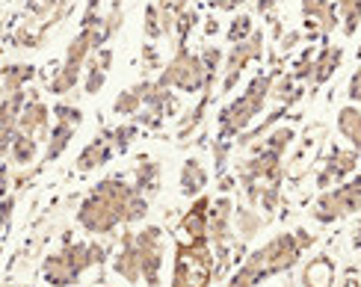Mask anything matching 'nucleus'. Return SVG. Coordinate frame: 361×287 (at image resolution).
<instances>
[{
	"mask_svg": "<svg viewBox=\"0 0 361 287\" xmlns=\"http://www.w3.org/2000/svg\"><path fill=\"white\" fill-rule=\"evenodd\" d=\"M273 80H276V74H267V71L252 74V78L246 80V86H243V92L222 107L216 140H234V137H240V133H246L252 128L255 118L267 110L269 92H273Z\"/></svg>",
	"mask_w": 361,
	"mask_h": 287,
	"instance_id": "1",
	"label": "nucleus"
},
{
	"mask_svg": "<svg viewBox=\"0 0 361 287\" xmlns=\"http://www.w3.org/2000/svg\"><path fill=\"white\" fill-rule=\"evenodd\" d=\"M216 279V255L210 243L175 240L172 287H210Z\"/></svg>",
	"mask_w": 361,
	"mask_h": 287,
	"instance_id": "2",
	"label": "nucleus"
},
{
	"mask_svg": "<svg viewBox=\"0 0 361 287\" xmlns=\"http://www.w3.org/2000/svg\"><path fill=\"white\" fill-rule=\"evenodd\" d=\"M92 252H89V243H74V240H66L63 249L51 252L42 264V279L51 287H74L80 281V276L86 269H92Z\"/></svg>",
	"mask_w": 361,
	"mask_h": 287,
	"instance_id": "3",
	"label": "nucleus"
},
{
	"mask_svg": "<svg viewBox=\"0 0 361 287\" xmlns=\"http://www.w3.org/2000/svg\"><path fill=\"white\" fill-rule=\"evenodd\" d=\"M157 83L166 86V89H175V92H184V95H204L207 74H204V66H202V56L195 51H190L187 44L178 48L175 56L163 66Z\"/></svg>",
	"mask_w": 361,
	"mask_h": 287,
	"instance_id": "4",
	"label": "nucleus"
},
{
	"mask_svg": "<svg viewBox=\"0 0 361 287\" xmlns=\"http://www.w3.org/2000/svg\"><path fill=\"white\" fill-rule=\"evenodd\" d=\"M264 30L261 27H255L252 30V36L246 42H237L231 44L228 51H225V63H222V83H219V95H231L237 83L243 80V71L252 66V63H258V59L264 56Z\"/></svg>",
	"mask_w": 361,
	"mask_h": 287,
	"instance_id": "5",
	"label": "nucleus"
},
{
	"mask_svg": "<svg viewBox=\"0 0 361 287\" xmlns=\"http://www.w3.org/2000/svg\"><path fill=\"white\" fill-rule=\"evenodd\" d=\"M133 243H137V255L142 264V281L148 287H160L163 267H166V252H169L166 231H163L160 225H142V228L133 234Z\"/></svg>",
	"mask_w": 361,
	"mask_h": 287,
	"instance_id": "6",
	"label": "nucleus"
},
{
	"mask_svg": "<svg viewBox=\"0 0 361 287\" xmlns=\"http://www.w3.org/2000/svg\"><path fill=\"white\" fill-rule=\"evenodd\" d=\"M355 214H361V199L350 190L347 181L332 187V190H320V195L311 204V219H317L323 225L355 216Z\"/></svg>",
	"mask_w": 361,
	"mask_h": 287,
	"instance_id": "7",
	"label": "nucleus"
},
{
	"mask_svg": "<svg viewBox=\"0 0 361 287\" xmlns=\"http://www.w3.org/2000/svg\"><path fill=\"white\" fill-rule=\"evenodd\" d=\"M258 255L264 261V276L273 279V276H281V273H290V269L299 264V258H302V246H299L293 231H281L273 240H267V246H261Z\"/></svg>",
	"mask_w": 361,
	"mask_h": 287,
	"instance_id": "8",
	"label": "nucleus"
},
{
	"mask_svg": "<svg viewBox=\"0 0 361 287\" xmlns=\"http://www.w3.org/2000/svg\"><path fill=\"white\" fill-rule=\"evenodd\" d=\"M78 225L89 237H107L122 225V216H118V210L110 202H104L101 195L89 190V195L78 207Z\"/></svg>",
	"mask_w": 361,
	"mask_h": 287,
	"instance_id": "9",
	"label": "nucleus"
},
{
	"mask_svg": "<svg viewBox=\"0 0 361 287\" xmlns=\"http://www.w3.org/2000/svg\"><path fill=\"white\" fill-rule=\"evenodd\" d=\"M358 157L361 154L353 148H332L326 163H323V169L317 172V178H314L317 190H332V187L343 184L347 178H353L358 172Z\"/></svg>",
	"mask_w": 361,
	"mask_h": 287,
	"instance_id": "10",
	"label": "nucleus"
},
{
	"mask_svg": "<svg viewBox=\"0 0 361 287\" xmlns=\"http://www.w3.org/2000/svg\"><path fill=\"white\" fill-rule=\"evenodd\" d=\"M27 104H24V110H21V118H18V130L27 133V137H33V140H48V133H51V107L44 104L36 92H27Z\"/></svg>",
	"mask_w": 361,
	"mask_h": 287,
	"instance_id": "11",
	"label": "nucleus"
},
{
	"mask_svg": "<svg viewBox=\"0 0 361 287\" xmlns=\"http://www.w3.org/2000/svg\"><path fill=\"white\" fill-rule=\"evenodd\" d=\"M234 199L231 195H219L210 204V219H207V243L210 246H222L231 237V222H234Z\"/></svg>",
	"mask_w": 361,
	"mask_h": 287,
	"instance_id": "12",
	"label": "nucleus"
},
{
	"mask_svg": "<svg viewBox=\"0 0 361 287\" xmlns=\"http://www.w3.org/2000/svg\"><path fill=\"white\" fill-rule=\"evenodd\" d=\"M210 204H214V199H210L207 193L195 195L192 204L187 207L184 219H180V231L187 234V240H192V243H207V219H210Z\"/></svg>",
	"mask_w": 361,
	"mask_h": 287,
	"instance_id": "13",
	"label": "nucleus"
},
{
	"mask_svg": "<svg viewBox=\"0 0 361 287\" xmlns=\"http://www.w3.org/2000/svg\"><path fill=\"white\" fill-rule=\"evenodd\" d=\"M113 154H116V148H113V140H110V130H101L95 140H89V145H83L74 169H80V172L104 169V166L113 160Z\"/></svg>",
	"mask_w": 361,
	"mask_h": 287,
	"instance_id": "14",
	"label": "nucleus"
},
{
	"mask_svg": "<svg viewBox=\"0 0 361 287\" xmlns=\"http://www.w3.org/2000/svg\"><path fill=\"white\" fill-rule=\"evenodd\" d=\"M113 273L118 279H125V284H140L142 281V264H140L137 243H133L130 231L122 237V246H118L116 258H113Z\"/></svg>",
	"mask_w": 361,
	"mask_h": 287,
	"instance_id": "15",
	"label": "nucleus"
},
{
	"mask_svg": "<svg viewBox=\"0 0 361 287\" xmlns=\"http://www.w3.org/2000/svg\"><path fill=\"white\" fill-rule=\"evenodd\" d=\"M343 63V48L341 44H323V48L317 51V56H314V68H311V78H308V86L317 92V89L323 83H329L335 78V71L341 68Z\"/></svg>",
	"mask_w": 361,
	"mask_h": 287,
	"instance_id": "16",
	"label": "nucleus"
},
{
	"mask_svg": "<svg viewBox=\"0 0 361 287\" xmlns=\"http://www.w3.org/2000/svg\"><path fill=\"white\" fill-rule=\"evenodd\" d=\"M92 193H95V195H101L104 202H110V204L118 210V216H122V214H125V207H128V202L133 199V193H137V187L128 184L125 178L110 175V178L98 181V184L92 187Z\"/></svg>",
	"mask_w": 361,
	"mask_h": 287,
	"instance_id": "17",
	"label": "nucleus"
},
{
	"mask_svg": "<svg viewBox=\"0 0 361 287\" xmlns=\"http://www.w3.org/2000/svg\"><path fill=\"white\" fill-rule=\"evenodd\" d=\"M207 166L199 160V157H187L184 166H180V178H178V187H180V195H187V199H195V195H202L204 187H207Z\"/></svg>",
	"mask_w": 361,
	"mask_h": 287,
	"instance_id": "18",
	"label": "nucleus"
},
{
	"mask_svg": "<svg viewBox=\"0 0 361 287\" xmlns=\"http://www.w3.org/2000/svg\"><path fill=\"white\" fill-rule=\"evenodd\" d=\"M335 125H338V137L361 154V107L358 104H343L338 110Z\"/></svg>",
	"mask_w": 361,
	"mask_h": 287,
	"instance_id": "19",
	"label": "nucleus"
},
{
	"mask_svg": "<svg viewBox=\"0 0 361 287\" xmlns=\"http://www.w3.org/2000/svg\"><path fill=\"white\" fill-rule=\"evenodd\" d=\"M338 269L329 255H314L302 267V287H335Z\"/></svg>",
	"mask_w": 361,
	"mask_h": 287,
	"instance_id": "20",
	"label": "nucleus"
},
{
	"mask_svg": "<svg viewBox=\"0 0 361 287\" xmlns=\"http://www.w3.org/2000/svg\"><path fill=\"white\" fill-rule=\"evenodd\" d=\"M160 178H163V172H160L157 160L140 157L137 166H133V187H137L142 195H148V199H152V195L160 190Z\"/></svg>",
	"mask_w": 361,
	"mask_h": 287,
	"instance_id": "21",
	"label": "nucleus"
},
{
	"mask_svg": "<svg viewBox=\"0 0 361 287\" xmlns=\"http://www.w3.org/2000/svg\"><path fill=\"white\" fill-rule=\"evenodd\" d=\"M36 78V66L30 63H9L0 68V92H21L27 83H33Z\"/></svg>",
	"mask_w": 361,
	"mask_h": 287,
	"instance_id": "22",
	"label": "nucleus"
},
{
	"mask_svg": "<svg viewBox=\"0 0 361 287\" xmlns=\"http://www.w3.org/2000/svg\"><path fill=\"white\" fill-rule=\"evenodd\" d=\"M27 89L21 92H0V133L4 130H18V118L27 104Z\"/></svg>",
	"mask_w": 361,
	"mask_h": 287,
	"instance_id": "23",
	"label": "nucleus"
},
{
	"mask_svg": "<svg viewBox=\"0 0 361 287\" xmlns=\"http://www.w3.org/2000/svg\"><path fill=\"white\" fill-rule=\"evenodd\" d=\"M261 281H267L264 276V261L258 249H255L252 255H246V261L237 267V273L228 279V287H258Z\"/></svg>",
	"mask_w": 361,
	"mask_h": 287,
	"instance_id": "24",
	"label": "nucleus"
},
{
	"mask_svg": "<svg viewBox=\"0 0 361 287\" xmlns=\"http://www.w3.org/2000/svg\"><path fill=\"white\" fill-rule=\"evenodd\" d=\"M264 222H267V219L258 214V210H252V207H237V210H234L231 228H234V234L246 243V240H255V237L264 231Z\"/></svg>",
	"mask_w": 361,
	"mask_h": 287,
	"instance_id": "25",
	"label": "nucleus"
},
{
	"mask_svg": "<svg viewBox=\"0 0 361 287\" xmlns=\"http://www.w3.org/2000/svg\"><path fill=\"white\" fill-rule=\"evenodd\" d=\"M74 133H78V128L54 122V128H51V133H48V148H44V160L54 163V160L63 157V154H66V148H68L71 140H74Z\"/></svg>",
	"mask_w": 361,
	"mask_h": 287,
	"instance_id": "26",
	"label": "nucleus"
},
{
	"mask_svg": "<svg viewBox=\"0 0 361 287\" xmlns=\"http://www.w3.org/2000/svg\"><path fill=\"white\" fill-rule=\"evenodd\" d=\"M9 160L15 166H33L39 160V140L33 137H27V133H15V140H12V148H9Z\"/></svg>",
	"mask_w": 361,
	"mask_h": 287,
	"instance_id": "27",
	"label": "nucleus"
},
{
	"mask_svg": "<svg viewBox=\"0 0 361 287\" xmlns=\"http://www.w3.org/2000/svg\"><path fill=\"white\" fill-rule=\"evenodd\" d=\"M296 142V130L290 128V125H279V128H273L267 133V137L258 142L264 151H273V154H279V157H284L290 151V145Z\"/></svg>",
	"mask_w": 361,
	"mask_h": 287,
	"instance_id": "28",
	"label": "nucleus"
},
{
	"mask_svg": "<svg viewBox=\"0 0 361 287\" xmlns=\"http://www.w3.org/2000/svg\"><path fill=\"white\" fill-rule=\"evenodd\" d=\"M107 68H104L98 59H95V54L89 56V63H86V68H83V80H80V86H83V92L86 95H101V89L107 86Z\"/></svg>",
	"mask_w": 361,
	"mask_h": 287,
	"instance_id": "29",
	"label": "nucleus"
},
{
	"mask_svg": "<svg viewBox=\"0 0 361 287\" xmlns=\"http://www.w3.org/2000/svg\"><path fill=\"white\" fill-rule=\"evenodd\" d=\"M335 9L341 18V30L347 36H355L361 24V0H335Z\"/></svg>",
	"mask_w": 361,
	"mask_h": 287,
	"instance_id": "30",
	"label": "nucleus"
},
{
	"mask_svg": "<svg viewBox=\"0 0 361 287\" xmlns=\"http://www.w3.org/2000/svg\"><path fill=\"white\" fill-rule=\"evenodd\" d=\"M299 95H302V89L296 86L293 74H279V78L273 80V92H269V101H276V104H293Z\"/></svg>",
	"mask_w": 361,
	"mask_h": 287,
	"instance_id": "31",
	"label": "nucleus"
},
{
	"mask_svg": "<svg viewBox=\"0 0 361 287\" xmlns=\"http://www.w3.org/2000/svg\"><path fill=\"white\" fill-rule=\"evenodd\" d=\"M142 110V98L133 92V89H122L113 101V113L122 118H137V113Z\"/></svg>",
	"mask_w": 361,
	"mask_h": 287,
	"instance_id": "32",
	"label": "nucleus"
},
{
	"mask_svg": "<svg viewBox=\"0 0 361 287\" xmlns=\"http://www.w3.org/2000/svg\"><path fill=\"white\" fill-rule=\"evenodd\" d=\"M148 210H152V202H148V195H142L137 190V193H133V199L128 202L125 214H122V225H137V222L148 219Z\"/></svg>",
	"mask_w": 361,
	"mask_h": 287,
	"instance_id": "33",
	"label": "nucleus"
},
{
	"mask_svg": "<svg viewBox=\"0 0 361 287\" xmlns=\"http://www.w3.org/2000/svg\"><path fill=\"white\" fill-rule=\"evenodd\" d=\"M252 30H255L252 15H249V12H237L234 18H231V24H228V30H225V39H228L231 44L246 42V39L252 36Z\"/></svg>",
	"mask_w": 361,
	"mask_h": 287,
	"instance_id": "34",
	"label": "nucleus"
},
{
	"mask_svg": "<svg viewBox=\"0 0 361 287\" xmlns=\"http://www.w3.org/2000/svg\"><path fill=\"white\" fill-rule=\"evenodd\" d=\"M51 113H54V118L59 125H71V128L83 125V110L78 107V104H71V101H56L51 107Z\"/></svg>",
	"mask_w": 361,
	"mask_h": 287,
	"instance_id": "35",
	"label": "nucleus"
},
{
	"mask_svg": "<svg viewBox=\"0 0 361 287\" xmlns=\"http://www.w3.org/2000/svg\"><path fill=\"white\" fill-rule=\"evenodd\" d=\"M195 24H199V12H195L192 6L184 9V12H180L178 18H175V42H178V48H184V44H187V39L192 36Z\"/></svg>",
	"mask_w": 361,
	"mask_h": 287,
	"instance_id": "36",
	"label": "nucleus"
},
{
	"mask_svg": "<svg viewBox=\"0 0 361 287\" xmlns=\"http://www.w3.org/2000/svg\"><path fill=\"white\" fill-rule=\"evenodd\" d=\"M137 133H140V125L137 122H122L118 128L110 130V140H113V148L116 151H128L133 145V140H137Z\"/></svg>",
	"mask_w": 361,
	"mask_h": 287,
	"instance_id": "37",
	"label": "nucleus"
},
{
	"mask_svg": "<svg viewBox=\"0 0 361 287\" xmlns=\"http://www.w3.org/2000/svg\"><path fill=\"white\" fill-rule=\"evenodd\" d=\"M42 30H44V27H30V24H24V27L15 30L12 42L18 44V48H39V44L44 42V33H42Z\"/></svg>",
	"mask_w": 361,
	"mask_h": 287,
	"instance_id": "38",
	"label": "nucleus"
},
{
	"mask_svg": "<svg viewBox=\"0 0 361 287\" xmlns=\"http://www.w3.org/2000/svg\"><path fill=\"white\" fill-rule=\"evenodd\" d=\"M145 42H157V39H166L163 36V24H160V9L157 4H148L145 6Z\"/></svg>",
	"mask_w": 361,
	"mask_h": 287,
	"instance_id": "39",
	"label": "nucleus"
},
{
	"mask_svg": "<svg viewBox=\"0 0 361 287\" xmlns=\"http://www.w3.org/2000/svg\"><path fill=\"white\" fill-rule=\"evenodd\" d=\"M228 151H231L228 140H216V145H214V169H216V178L228 175Z\"/></svg>",
	"mask_w": 361,
	"mask_h": 287,
	"instance_id": "40",
	"label": "nucleus"
},
{
	"mask_svg": "<svg viewBox=\"0 0 361 287\" xmlns=\"http://www.w3.org/2000/svg\"><path fill=\"white\" fill-rule=\"evenodd\" d=\"M163 122H166V118H163L160 113H152V110H145V107L137 113V125H140V128H152V130H160V128H163Z\"/></svg>",
	"mask_w": 361,
	"mask_h": 287,
	"instance_id": "41",
	"label": "nucleus"
},
{
	"mask_svg": "<svg viewBox=\"0 0 361 287\" xmlns=\"http://www.w3.org/2000/svg\"><path fill=\"white\" fill-rule=\"evenodd\" d=\"M347 98H350V104H358L361 107V66L353 71V78L347 83Z\"/></svg>",
	"mask_w": 361,
	"mask_h": 287,
	"instance_id": "42",
	"label": "nucleus"
},
{
	"mask_svg": "<svg viewBox=\"0 0 361 287\" xmlns=\"http://www.w3.org/2000/svg\"><path fill=\"white\" fill-rule=\"evenodd\" d=\"M142 66H145V74L160 68V54H157L154 44H148V42H145V48H142Z\"/></svg>",
	"mask_w": 361,
	"mask_h": 287,
	"instance_id": "43",
	"label": "nucleus"
},
{
	"mask_svg": "<svg viewBox=\"0 0 361 287\" xmlns=\"http://www.w3.org/2000/svg\"><path fill=\"white\" fill-rule=\"evenodd\" d=\"M157 9H160V12L180 15L184 9H190V0H157Z\"/></svg>",
	"mask_w": 361,
	"mask_h": 287,
	"instance_id": "44",
	"label": "nucleus"
},
{
	"mask_svg": "<svg viewBox=\"0 0 361 287\" xmlns=\"http://www.w3.org/2000/svg\"><path fill=\"white\" fill-rule=\"evenodd\" d=\"M240 4H246V0H207V6L214 12H237Z\"/></svg>",
	"mask_w": 361,
	"mask_h": 287,
	"instance_id": "45",
	"label": "nucleus"
},
{
	"mask_svg": "<svg viewBox=\"0 0 361 287\" xmlns=\"http://www.w3.org/2000/svg\"><path fill=\"white\" fill-rule=\"evenodd\" d=\"M299 42H302V33H299V30H290V33H284V39H281V44H279V51L290 54Z\"/></svg>",
	"mask_w": 361,
	"mask_h": 287,
	"instance_id": "46",
	"label": "nucleus"
},
{
	"mask_svg": "<svg viewBox=\"0 0 361 287\" xmlns=\"http://www.w3.org/2000/svg\"><path fill=\"white\" fill-rule=\"evenodd\" d=\"M9 184H12V172H9V166H6V163H0V202L6 199Z\"/></svg>",
	"mask_w": 361,
	"mask_h": 287,
	"instance_id": "47",
	"label": "nucleus"
},
{
	"mask_svg": "<svg viewBox=\"0 0 361 287\" xmlns=\"http://www.w3.org/2000/svg\"><path fill=\"white\" fill-rule=\"evenodd\" d=\"M18 130H4L0 133V157H9V148H12V140Z\"/></svg>",
	"mask_w": 361,
	"mask_h": 287,
	"instance_id": "48",
	"label": "nucleus"
},
{
	"mask_svg": "<svg viewBox=\"0 0 361 287\" xmlns=\"http://www.w3.org/2000/svg\"><path fill=\"white\" fill-rule=\"evenodd\" d=\"M12 207H15V199H12V195H9V199L0 202V228H4V225L9 222V216H12Z\"/></svg>",
	"mask_w": 361,
	"mask_h": 287,
	"instance_id": "49",
	"label": "nucleus"
},
{
	"mask_svg": "<svg viewBox=\"0 0 361 287\" xmlns=\"http://www.w3.org/2000/svg\"><path fill=\"white\" fill-rule=\"evenodd\" d=\"M293 234H296V240H299V246H302V252H305V249H311V246H314V237H311V234H308V231H305V228H296V231H293Z\"/></svg>",
	"mask_w": 361,
	"mask_h": 287,
	"instance_id": "50",
	"label": "nucleus"
},
{
	"mask_svg": "<svg viewBox=\"0 0 361 287\" xmlns=\"http://www.w3.org/2000/svg\"><path fill=\"white\" fill-rule=\"evenodd\" d=\"M276 4H279V0H255V12H258V15H267L269 9H276Z\"/></svg>",
	"mask_w": 361,
	"mask_h": 287,
	"instance_id": "51",
	"label": "nucleus"
},
{
	"mask_svg": "<svg viewBox=\"0 0 361 287\" xmlns=\"http://www.w3.org/2000/svg\"><path fill=\"white\" fill-rule=\"evenodd\" d=\"M204 33H207V36H216V33H219V21L214 18V15H210V18L204 21Z\"/></svg>",
	"mask_w": 361,
	"mask_h": 287,
	"instance_id": "52",
	"label": "nucleus"
},
{
	"mask_svg": "<svg viewBox=\"0 0 361 287\" xmlns=\"http://www.w3.org/2000/svg\"><path fill=\"white\" fill-rule=\"evenodd\" d=\"M353 249L361 252V219L355 222V231H353Z\"/></svg>",
	"mask_w": 361,
	"mask_h": 287,
	"instance_id": "53",
	"label": "nucleus"
},
{
	"mask_svg": "<svg viewBox=\"0 0 361 287\" xmlns=\"http://www.w3.org/2000/svg\"><path fill=\"white\" fill-rule=\"evenodd\" d=\"M110 6H118V9H125V0H110Z\"/></svg>",
	"mask_w": 361,
	"mask_h": 287,
	"instance_id": "54",
	"label": "nucleus"
},
{
	"mask_svg": "<svg viewBox=\"0 0 361 287\" xmlns=\"http://www.w3.org/2000/svg\"><path fill=\"white\" fill-rule=\"evenodd\" d=\"M281 287H293V284H290V281H284V284H281Z\"/></svg>",
	"mask_w": 361,
	"mask_h": 287,
	"instance_id": "55",
	"label": "nucleus"
}]
</instances>
